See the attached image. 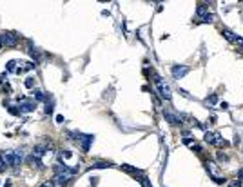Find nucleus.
Returning <instances> with one entry per match:
<instances>
[{
	"mask_svg": "<svg viewBox=\"0 0 243 187\" xmlns=\"http://www.w3.org/2000/svg\"><path fill=\"white\" fill-rule=\"evenodd\" d=\"M154 84H156V89H158V93H160V96H162L163 100H171L172 98V95H171V89H169V85L163 82L162 78L156 75L154 76Z\"/></svg>",
	"mask_w": 243,
	"mask_h": 187,
	"instance_id": "f257e3e1",
	"label": "nucleus"
},
{
	"mask_svg": "<svg viewBox=\"0 0 243 187\" xmlns=\"http://www.w3.org/2000/svg\"><path fill=\"white\" fill-rule=\"evenodd\" d=\"M55 169V174H58V176H65V178H73L76 173H78V167H67L64 166V164H56V166L53 167Z\"/></svg>",
	"mask_w": 243,
	"mask_h": 187,
	"instance_id": "f03ea898",
	"label": "nucleus"
},
{
	"mask_svg": "<svg viewBox=\"0 0 243 187\" xmlns=\"http://www.w3.org/2000/svg\"><path fill=\"white\" fill-rule=\"evenodd\" d=\"M0 40H2L4 45H7V47H17L20 38H18V35L13 33V31H4L2 37H0Z\"/></svg>",
	"mask_w": 243,
	"mask_h": 187,
	"instance_id": "7ed1b4c3",
	"label": "nucleus"
},
{
	"mask_svg": "<svg viewBox=\"0 0 243 187\" xmlns=\"http://www.w3.org/2000/svg\"><path fill=\"white\" fill-rule=\"evenodd\" d=\"M163 116H165V120H167L169 124H172V125H178V124L183 122L182 115H178V113H174V111H171V109H163Z\"/></svg>",
	"mask_w": 243,
	"mask_h": 187,
	"instance_id": "20e7f679",
	"label": "nucleus"
},
{
	"mask_svg": "<svg viewBox=\"0 0 243 187\" xmlns=\"http://www.w3.org/2000/svg\"><path fill=\"white\" fill-rule=\"evenodd\" d=\"M18 109H20V113H33L35 109H37V102H33V100H25L24 96L18 98Z\"/></svg>",
	"mask_w": 243,
	"mask_h": 187,
	"instance_id": "39448f33",
	"label": "nucleus"
},
{
	"mask_svg": "<svg viewBox=\"0 0 243 187\" xmlns=\"http://www.w3.org/2000/svg\"><path fill=\"white\" fill-rule=\"evenodd\" d=\"M205 167H207V171H209V173L214 176L216 184H223V182H225V178H222V176H220V167L216 166L214 162H207V164H205Z\"/></svg>",
	"mask_w": 243,
	"mask_h": 187,
	"instance_id": "423d86ee",
	"label": "nucleus"
},
{
	"mask_svg": "<svg viewBox=\"0 0 243 187\" xmlns=\"http://www.w3.org/2000/svg\"><path fill=\"white\" fill-rule=\"evenodd\" d=\"M0 162H2L4 166L15 167V151H2V154H0Z\"/></svg>",
	"mask_w": 243,
	"mask_h": 187,
	"instance_id": "0eeeda50",
	"label": "nucleus"
},
{
	"mask_svg": "<svg viewBox=\"0 0 243 187\" xmlns=\"http://www.w3.org/2000/svg\"><path fill=\"white\" fill-rule=\"evenodd\" d=\"M187 73H189V67L187 65H174L172 67V78H176V80L183 78Z\"/></svg>",
	"mask_w": 243,
	"mask_h": 187,
	"instance_id": "6e6552de",
	"label": "nucleus"
},
{
	"mask_svg": "<svg viewBox=\"0 0 243 187\" xmlns=\"http://www.w3.org/2000/svg\"><path fill=\"white\" fill-rule=\"evenodd\" d=\"M94 140V136L93 134H83V138L80 140V144H82V151L83 153H87L89 151V147H91V142Z\"/></svg>",
	"mask_w": 243,
	"mask_h": 187,
	"instance_id": "1a4fd4ad",
	"label": "nucleus"
},
{
	"mask_svg": "<svg viewBox=\"0 0 243 187\" xmlns=\"http://www.w3.org/2000/svg\"><path fill=\"white\" fill-rule=\"evenodd\" d=\"M122 171H125V173H129V174H134V176H142V171L140 169H136V167H131L127 166V164H123V166H120Z\"/></svg>",
	"mask_w": 243,
	"mask_h": 187,
	"instance_id": "9d476101",
	"label": "nucleus"
},
{
	"mask_svg": "<svg viewBox=\"0 0 243 187\" xmlns=\"http://www.w3.org/2000/svg\"><path fill=\"white\" fill-rule=\"evenodd\" d=\"M71 182V178H65V176H58V174H55V178H53V185H65V184H69Z\"/></svg>",
	"mask_w": 243,
	"mask_h": 187,
	"instance_id": "9b49d317",
	"label": "nucleus"
},
{
	"mask_svg": "<svg viewBox=\"0 0 243 187\" xmlns=\"http://www.w3.org/2000/svg\"><path fill=\"white\" fill-rule=\"evenodd\" d=\"M33 96H35L37 102H45V100H47V95H45L44 91H40V89H35V91H33Z\"/></svg>",
	"mask_w": 243,
	"mask_h": 187,
	"instance_id": "f8f14e48",
	"label": "nucleus"
},
{
	"mask_svg": "<svg viewBox=\"0 0 243 187\" xmlns=\"http://www.w3.org/2000/svg\"><path fill=\"white\" fill-rule=\"evenodd\" d=\"M45 154V147L44 146H37L33 149V158H42Z\"/></svg>",
	"mask_w": 243,
	"mask_h": 187,
	"instance_id": "ddd939ff",
	"label": "nucleus"
},
{
	"mask_svg": "<svg viewBox=\"0 0 243 187\" xmlns=\"http://www.w3.org/2000/svg\"><path fill=\"white\" fill-rule=\"evenodd\" d=\"M223 37H225V40H229V42H234L236 40V35L230 31V29H223V33H222Z\"/></svg>",
	"mask_w": 243,
	"mask_h": 187,
	"instance_id": "4468645a",
	"label": "nucleus"
},
{
	"mask_svg": "<svg viewBox=\"0 0 243 187\" xmlns=\"http://www.w3.org/2000/svg\"><path fill=\"white\" fill-rule=\"evenodd\" d=\"M196 13H198V15L203 18L205 15H209V9H207V6H205V4H200V6H198V9H196Z\"/></svg>",
	"mask_w": 243,
	"mask_h": 187,
	"instance_id": "2eb2a0df",
	"label": "nucleus"
},
{
	"mask_svg": "<svg viewBox=\"0 0 243 187\" xmlns=\"http://www.w3.org/2000/svg\"><path fill=\"white\" fill-rule=\"evenodd\" d=\"M212 146H216V147H225V146H227V142H225L222 136L216 133V138H214V144H212Z\"/></svg>",
	"mask_w": 243,
	"mask_h": 187,
	"instance_id": "dca6fc26",
	"label": "nucleus"
},
{
	"mask_svg": "<svg viewBox=\"0 0 243 187\" xmlns=\"http://www.w3.org/2000/svg\"><path fill=\"white\" fill-rule=\"evenodd\" d=\"M205 142L207 144H214V138H216V133H205Z\"/></svg>",
	"mask_w": 243,
	"mask_h": 187,
	"instance_id": "f3484780",
	"label": "nucleus"
},
{
	"mask_svg": "<svg viewBox=\"0 0 243 187\" xmlns=\"http://www.w3.org/2000/svg\"><path fill=\"white\" fill-rule=\"evenodd\" d=\"M105 167H111L109 162H96V164H93L91 169H105Z\"/></svg>",
	"mask_w": 243,
	"mask_h": 187,
	"instance_id": "a211bd4d",
	"label": "nucleus"
},
{
	"mask_svg": "<svg viewBox=\"0 0 243 187\" xmlns=\"http://www.w3.org/2000/svg\"><path fill=\"white\" fill-rule=\"evenodd\" d=\"M71 156H73V153H71L69 149H64V151L60 153V158H62V160H69Z\"/></svg>",
	"mask_w": 243,
	"mask_h": 187,
	"instance_id": "6ab92c4d",
	"label": "nucleus"
},
{
	"mask_svg": "<svg viewBox=\"0 0 243 187\" xmlns=\"http://www.w3.org/2000/svg\"><path fill=\"white\" fill-rule=\"evenodd\" d=\"M6 71H9V73H11V71H17V62H15V60H9L7 65H6Z\"/></svg>",
	"mask_w": 243,
	"mask_h": 187,
	"instance_id": "aec40b11",
	"label": "nucleus"
},
{
	"mask_svg": "<svg viewBox=\"0 0 243 187\" xmlns=\"http://www.w3.org/2000/svg\"><path fill=\"white\" fill-rule=\"evenodd\" d=\"M218 102V96L216 95H210V96H207V100H205V104H210V105H214Z\"/></svg>",
	"mask_w": 243,
	"mask_h": 187,
	"instance_id": "412c9836",
	"label": "nucleus"
},
{
	"mask_svg": "<svg viewBox=\"0 0 243 187\" xmlns=\"http://www.w3.org/2000/svg\"><path fill=\"white\" fill-rule=\"evenodd\" d=\"M24 85H25V87H27V89H31V87H33V85H35V80H33V78H31V76H29V78H25V82H24Z\"/></svg>",
	"mask_w": 243,
	"mask_h": 187,
	"instance_id": "4be33fe9",
	"label": "nucleus"
},
{
	"mask_svg": "<svg viewBox=\"0 0 243 187\" xmlns=\"http://www.w3.org/2000/svg\"><path fill=\"white\" fill-rule=\"evenodd\" d=\"M7 111H9L11 115H22V113H20V109H17L15 105H9V107H7Z\"/></svg>",
	"mask_w": 243,
	"mask_h": 187,
	"instance_id": "5701e85b",
	"label": "nucleus"
},
{
	"mask_svg": "<svg viewBox=\"0 0 243 187\" xmlns=\"http://www.w3.org/2000/svg\"><path fill=\"white\" fill-rule=\"evenodd\" d=\"M234 44L240 47V51H243V38L241 37H236V40H234Z\"/></svg>",
	"mask_w": 243,
	"mask_h": 187,
	"instance_id": "b1692460",
	"label": "nucleus"
},
{
	"mask_svg": "<svg viewBox=\"0 0 243 187\" xmlns=\"http://www.w3.org/2000/svg\"><path fill=\"white\" fill-rule=\"evenodd\" d=\"M214 20V17H212V15H210V13H209V15H205V17H203V22H205V24H210V22Z\"/></svg>",
	"mask_w": 243,
	"mask_h": 187,
	"instance_id": "393cba45",
	"label": "nucleus"
},
{
	"mask_svg": "<svg viewBox=\"0 0 243 187\" xmlns=\"http://www.w3.org/2000/svg\"><path fill=\"white\" fill-rule=\"evenodd\" d=\"M183 144H185V146H194V140L189 138V136H185V138H183Z\"/></svg>",
	"mask_w": 243,
	"mask_h": 187,
	"instance_id": "a878e982",
	"label": "nucleus"
},
{
	"mask_svg": "<svg viewBox=\"0 0 243 187\" xmlns=\"http://www.w3.org/2000/svg\"><path fill=\"white\" fill-rule=\"evenodd\" d=\"M230 187H241V180H236V182H232Z\"/></svg>",
	"mask_w": 243,
	"mask_h": 187,
	"instance_id": "bb28decb",
	"label": "nucleus"
},
{
	"mask_svg": "<svg viewBox=\"0 0 243 187\" xmlns=\"http://www.w3.org/2000/svg\"><path fill=\"white\" fill-rule=\"evenodd\" d=\"M56 122H58V124H64L65 120H64V116H62V115H56Z\"/></svg>",
	"mask_w": 243,
	"mask_h": 187,
	"instance_id": "cd10ccee",
	"label": "nucleus"
},
{
	"mask_svg": "<svg viewBox=\"0 0 243 187\" xmlns=\"http://www.w3.org/2000/svg\"><path fill=\"white\" fill-rule=\"evenodd\" d=\"M218 158H220V160H223V162H225V160H227V154H223V153H218Z\"/></svg>",
	"mask_w": 243,
	"mask_h": 187,
	"instance_id": "c85d7f7f",
	"label": "nucleus"
},
{
	"mask_svg": "<svg viewBox=\"0 0 243 187\" xmlns=\"http://www.w3.org/2000/svg\"><path fill=\"white\" fill-rule=\"evenodd\" d=\"M40 187H53V182H44Z\"/></svg>",
	"mask_w": 243,
	"mask_h": 187,
	"instance_id": "c756f323",
	"label": "nucleus"
},
{
	"mask_svg": "<svg viewBox=\"0 0 243 187\" xmlns=\"http://www.w3.org/2000/svg\"><path fill=\"white\" fill-rule=\"evenodd\" d=\"M180 93H182L183 96H187V98H191V95H189V93H187V91H185V89H180Z\"/></svg>",
	"mask_w": 243,
	"mask_h": 187,
	"instance_id": "7c9ffc66",
	"label": "nucleus"
},
{
	"mask_svg": "<svg viewBox=\"0 0 243 187\" xmlns=\"http://www.w3.org/2000/svg\"><path fill=\"white\" fill-rule=\"evenodd\" d=\"M220 107H222V109H229V104H227V102H222V104H220Z\"/></svg>",
	"mask_w": 243,
	"mask_h": 187,
	"instance_id": "2f4dec72",
	"label": "nucleus"
},
{
	"mask_svg": "<svg viewBox=\"0 0 243 187\" xmlns=\"http://www.w3.org/2000/svg\"><path fill=\"white\" fill-rule=\"evenodd\" d=\"M240 142H241V138H240V136H238V134H236V138H234V144H236V146H238V144H240Z\"/></svg>",
	"mask_w": 243,
	"mask_h": 187,
	"instance_id": "473e14b6",
	"label": "nucleus"
},
{
	"mask_svg": "<svg viewBox=\"0 0 243 187\" xmlns=\"http://www.w3.org/2000/svg\"><path fill=\"white\" fill-rule=\"evenodd\" d=\"M238 178H240V180H241V182H243V169H241V171H240V173H238Z\"/></svg>",
	"mask_w": 243,
	"mask_h": 187,
	"instance_id": "72a5a7b5",
	"label": "nucleus"
},
{
	"mask_svg": "<svg viewBox=\"0 0 243 187\" xmlns=\"http://www.w3.org/2000/svg\"><path fill=\"white\" fill-rule=\"evenodd\" d=\"M4 169H6V167H4V164H2V162H0V173H2Z\"/></svg>",
	"mask_w": 243,
	"mask_h": 187,
	"instance_id": "f704fd0d",
	"label": "nucleus"
},
{
	"mask_svg": "<svg viewBox=\"0 0 243 187\" xmlns=\"http://www.w3.org/2000/svg\"><path fill=\"white\" fill-rule=\"evenodd\" d=\"M2 45H4V44H2V40H0V49H2Z\"/></svg>",
	"mask_w": 243,
	"mask_h": 187,
	"instance_id": "c9c22d12",
	"label": "nucleus"
},
{
	"mask_svg": "<svg viewBox=\"0 0 243 187\" xmlns=\"http://www.w3.org/2000/svg\"><path fill=\"white\" fill-rule=\"evenodd\" d=\"M0 184H2V182H0Z\"/></svg>",
	"mask_w": 243,
	"mask_h": 187,
	"instance_id": "e433bc0d",
	"label": "nucleus"
}]
</instances>
